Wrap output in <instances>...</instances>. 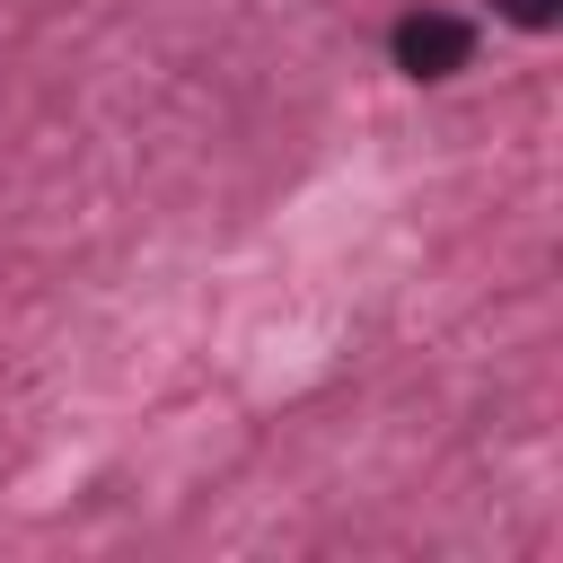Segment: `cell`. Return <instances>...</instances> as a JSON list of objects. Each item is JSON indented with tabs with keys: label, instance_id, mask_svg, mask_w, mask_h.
Instances as JSON below:
<instances>
[{
	"label": "cell",
	"instance_id": "6da1fadb",
	"mask_svg": "<svg viewBox=\"0 0 563 563\" xmlns=\"http://www.w3.org/2000/svg\"><path fill=\"white\" fill-rule=\"evenodd\" d=\"M387 53H396L405 79H457V70L475 62V26L449 18V9H405L396 35H387Z\"/></svg>",
	"mask_w": 563,
	"mask_h": 563
},
{
	"label": "cell",
	"instance_id": "7a4b0ae2",
	"mask_svg": "<svg viewBox=\"0 0 563 563\" xmlns=\"http://www.w3.org/2000/svg\"><path fill=\"white\" fill-rule=\"evenodd\" d=\"M501 9H510L519 26H554V0H501Z\"/></svg>",
	"mask_w": 563,
	"mask_h": 563
}]
</instances>
